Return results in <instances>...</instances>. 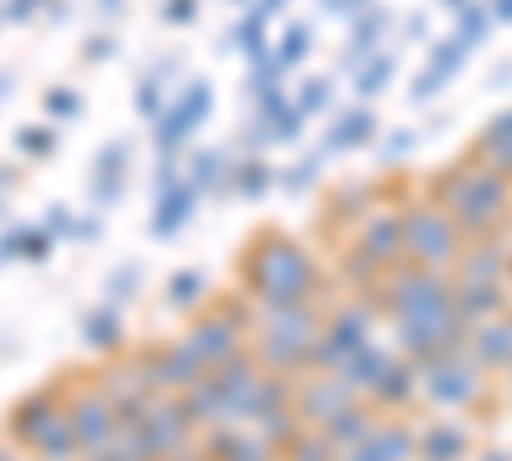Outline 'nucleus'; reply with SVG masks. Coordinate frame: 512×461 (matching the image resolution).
<instances>
[{
	"label": "nucleus",
	"instance_id": "69168bd1",
	"mask_svg": "<svg viewBox=\"0 0 512 461\" xmlns=\"http://www.w3.org/2000/svg\"><path fill=\"white\" fill-rule=\"evenodd\" d=\"M231 6H246V0H231Z\"/></svg>",
	"mask_w": 512,
	"mask_h": 461
},
{
	"label": "nucleus",
	"instance_id": "5701e85b",
	"mask_svg": "<svg viewBox=\"0 0 512 461\" xmlns=\"http://www.w3.org/2000/svg\"><path fill=\"white\" fill-rule=\"evenodd\" d=\"M82 339H88L98 354H123V318L113 303H98L82 313Z\"/></svg>",
	"mask_w": 512,
	"mask_h": 461
},
{
	"label": "nucleus",
	"instance_id": "f3484780",
	"mask_svg": "<svg viewBox=\"0 0 512 461\" xmlns=\"http://www.w3.org/2000/svg\"><path fill=\"white\" fill-rule=\"evenodd\" d=\"M410 456H415V436L400 421H379L369 431V441H359L349 451V461H410Z\"/></svg>",
	"mask_w": 512,
	"mask_h": 461
},
{
	"label": "nucleus",
	"instance_id": "7c9ffc66",
	"mask_svg": "<svg viewBox=\"0 0 512 461\" xmlns=\"http://www.w3.org/2000/svg\"><path fill=\"white\" fill-rule=\"evenodd\" d=\"M390 77H395V57L390 52H369V62H359V72H354V93L359 98H379L384 88H390Z\"/></svg>",
	"mask_w": 512,
	"mask_h": 461
},
{
	"label": "nucleus",
	"instance_id": "1a4fd4ad",
	"mask_svg": "<svg viewBox=\"0 0 512 461\" xmlns=\"http://www.w3.org/2000/svg\"><path fill=\"white\" fill-rule=\"evenodd\" d=\"M62 415H67V395L62 390H31V395H21L11 405V415H6L11 441L26 446V451H36L41 441L52 436V426L62 421Z\"/></svg>",
	"mask_w": 512,
	"mask_h": 461
},
{
	"label": "nucleus",
	"instance_id": "49530a36",
	"mask_svg": "<svg viewBox=\"0 0 512 461\" xmlns=\"http://www.w3.org/2000/svg\"><path fill=\"white\" fill-rule=\"evenodd\" d=\"M446 82H451V77H441V72H431V67H425V72L415 77V88H410V98H415V103H431V98H436V93L446 88Z\"/></svg>",
	"mask_w": 512,
	"mask_h": 461
},
{
	"label": "nucleus",
	"instance_id": "79ce46f5",
	"mask_svg": "<svg viewBox=\"0 0 512 461\" xmlns=\"http://www.w3.org/2000/svg\"><path fill=\"white\" fill-rule=\"evenodd\" d=\"M456 21H461V41H466V47H477V41L492 31V16H487L482 6H466V11H456Z\"/></svg>",
	"mask_w": 512,
	"mask_h": 461
},
{
	"label": "nucleus",
	"instance_id": "37998d69",
	"mask_svg": "<svg viewBox=\"0 0 512 461\" xmlns=\"http://www.w3.org/2000/svg\"><path fill=\"white\" fill-rule=\"evenodd\" d=\"M318 159H323V154H313V159L297 164V170L277 175V180H282V190H287V195H303V190H313V180H318Z\"/></svg>",
	"mask_w": 512,
	"mask_h": 461
},
{
	"label": "nucleus",
	"instance_id": "c03bdc74",
	"mask_svg": "<svg viewBox=\"0 0 512 461\" xmlns=\"http://www.w3.org/2000/svg\"><path fill=\"white\" fill-rule=\"evenodd\" d=\"M134 292H139V267H118V272L108 277V303L134 298Z\"/></svg>",
	"mask_w": 512,
	"mask_h": 461
},
{
	"label": "nucleus",
	"instance_id": "c85d7f7f",
	"mask_svg": "<svg viewBox=\"0 0 512 461\" xmlns=\"http://www.w3.org/2000/svg\"><path fill=\"white\" fill-rule=\"evenodd\" d=\"M236 47L246 52V62L256 67V62H272V47H267V16L262 11H246L241 16V26H236Z\"/></svg>",
	"mask_w": 512,
	"mask_h": 461
},
{
	"label": "nucleus",
	"instance_id": "6e6552de",
	"mask_svg": "<svg viewBox=\"0 0 512 461\" xmlns=\"http://www.w3.org/2000/svg\"><path fill=\"white\" fill-rule=\"evenodd\" d=\"M210 98H216V93H210V82H190L180 98H169V108L154 118V149H159V159L185 149V139L200 129L205 113H210Z\"/></svg>",
	"mask_w": 512,
	"mask_h": 461
},
{
	"label": "nucleus",
	"instance_id": "aec40b11",
	"mask_svg": "<svg viewBox=\"0 0 512 461\" xmlns=\"http://www.w3.org/2000/svg\"><path fill=\"white\" fill-rule=\"evenodd\" d=\"M472 154H477L482 164H492V170H502V175L512 180V108H507V113H497V118L487 123V129L477 134Z\"/></svg>",
	"mask_w": 512,
	"mask_h": 461
},
{
	"label": "nucleus",
	"instance_id": "680f3d73",
	"mask_svg": "<svg viewBox=\"0 0 512 461\" xmlns=\"http://www.w3.org/2000/svg\"><path fill=\"white\" fill-rule=\"evenodd\" d=\"M98 6H103V11H118V0H98Z\"/></svg>",
	"mask_w": 512,
	"mask_h": 461
},
{
	"label": "nucleus",
	"instance_id": "09e8293b",
	"mask_svg": "<svg viewBox=\"0 0 512 461\" xmlns=\"http://www.w3.org/2000/svg\"><path fill=\"white\" fill-rule=\"evenodd\" d=\"M195 6H200V0H164V21L169 26H190L195 21Z\"/></svg>",
	"mask_w": 512,
	"mask_h": 461
},
{
	"label": "nucleus",
	"instance_id": "b1692460",
	"mask_svg": "<svg viewBox=\"0 0 512 461\" xmlns=\"http://www.w3.org/2000/svg\"><path fill=\"white\" fill-rule=\"evenodd\" d=\"M379 421L369 415V405H349L344 415H333V421L323 426V436L338 446V451H354L359 441H369V431H374Z\"/></svg>",
	"mask_w": 512,
	"mask_h": 461
},
{
	"label": "nucleus",
	"instance_id": "cd10ccee",
	"mask_svg": "<svg viewBox=\"0 0 512 461\" xmlns=\"http://www.w3.org/2000/svg\"><path fill=\"white\" fill-rule=\"evenodd\" d=\"M256 426H262V431H256V436H262L272 451H287L297 436H303V415H297V405L287 400V405H277V410H267L262 415V421H256Z\"/></svg>",
	"mask_w": 512,
	"mask_h": 461
},
{
	"label": "nucleus",
	"instance_id": "c9c22d12",
	"mask_svg": "<svg viewBox=\"0 0 512 461\" xmlns=\"http://www.w3.org/2000/svg\"><path fill=\"white\" fill-rule=\"evenodd\" d=\"M221 175H226V154H221V149H205V154L190 159V185H195V190H216Z\"/></svg>",
	"mask_w": 512,
	"mask_h": 461
},
{
	"label": "nucleus",
	"instance_id": "8fccbe9b",
	"mask_svg": "<svg viewBox=\"0 0 512 461\" xmlns=\"http://www.w3.org/2000/svg\"><path fill=\"white\" fill-rule=\"evenodd\" d=\"M47 231H52V236H77V231H82V221H72V211L52 205V211H47Z\"/></svg>",
	"mask_w": 512,
	"mask_h": 461
},
{
	"label": "nucleus",
	"instance_id": "a211bd4d",
	"mask_svg": "<svg viewBox=\"0 0 512 461\" xmlns=\"http://www.w3.org/2000/svg\"><path fill=\"white\" fill-rule=\"evenodd\" d=\"M180 405H185V415L195 426H221L226 421V390H221V374L216 369H205L200 380L190 385V390H180Z\"/></svg>",
	"mask_w": 512,
	"mask_h": 461
},
{
	"label": "nucleus",
	"instance_id": "4be33fe9",
	"mask_svg": "<svg viewBox=\"0 0 512 461\" xmlns=\"http://www.w3.org/2000/svg\"><path fill=\"white\" fill-rule=\"evenodd\" d=\"M497 308H502L497 282H487V277H461L456 282V313H461V323H482Z\"/></svg>",
	"mask_w": 512,
	"mask_h": 461
},
{
	"label": "nucleus",
	"instance_id": "9d476101",
	"mask_svg": "<svg viewBox=\"0 0 512 461\" xmlns=\"http://www.w3.org/2000/svg\"><path fill=\"white\" fill-rule=\"evenodd\" d=\"M139 431H144V446H149L154 461L180 456V451H190V441H195V421L185 415L180 400H154L149 415L139 421Z\"/></svg>",
	"mask_w": 512,
	"mask_h": 461
},
{
	"label": "nucleus",
	"instance_id": "58836bf2",
	"mask_svg": "<svg viewBox=\"0 0 512 461\" xmlns=\"http://www.w3.org/2000/svg\"><path fill=\"white\" fill-rule=\"evenodd\" d=\"M466 67V41L456 36V41H436L431 47V72H441V77H456Z\"/></svg>",
	"mask_w": 512,
	"mask_h": 461
},
{
	"label": "nucleus",
	"instance_id": "9b49d317",
	"mask_svg": "<svg viewBox=\"0 0 512 461\" xmlns=\"http://www.w3.org/2000/svg\"><path fill=\"white\" fill-rule=\"evenodd\" d=\"M292 405H297V415H303V426L323 431L333 415H344L349 405H359V390L344 380V374H318V380L292 390Z\"/></svg>",
	"mask_w": 512,
	"mask_h": 461
},
{
	"label": "nucleus",
	"instance_id": "39448f33",
	"mask_svg": "<svg viewBox=\"0 0 512 461\" xmlns=\"http://www.w3.org/2000/svg\"><path fill=\"white\" fill-rule=\"evenodd\" d=\"M369 328H374V303H349V308H333L318 328V339L308 349V369H344L364 344H369Z\"/></svg>",
	"mask_w": 512,
	"mask_h": 461
},
{
	"label": "nucleus",
	"instance_id": "4468645a",
	"mask_svg": "<svg viewBox=\"0 0 512 461\" xmlns=\"http://www.w3.org/2000/svg\"><path fill=\"white\" fill-rule=\"evenodd\" d=\"M425 390H431V400H441V405H466V400H477V374L456 354H441V359L425 364Z\"/></svg>",
	"mask_w": 512,
	"mask_h": 461
},
{
	"label": "nucleus",
	"instance_id": "473e14b6",
	"mask_svg": "<svg viewBox=\"0 0 512 461\" xmlns=\"http://www.w3.org/2000/svg\"><path fill=\"white\" fill-rule=\"evenodd\" d=\"M333 456H338V446H333L318 426H308L303 436H297V441L282 451V461H333Z\"/></svg>",
	"mask_w": 512,
	"mask_h": 461
},
{
	"label": "nucleus",
	"instance_id": "13d9d810",
	"mask_svg": "<svg viewBox=\"0 0 512 461\" xmlns=\"http://www.w3.org/2000/svg\"><path fill=\"white\" fill-rule=\"evenodd\" d=\"M16 180H21V175H16V170H0V190H11V185H16Z\"/></svg>",
	"mask_w": 512,
	"mask_h": 461
},
{
	"label": "nucleus",
	"instance_id": "c756f323",
	"mask_svg": "<svg viewBox=\"0 0 512 461\" xmlns=\"http://www.w3.org/2000/svg\"><path fill=\"white\" fill-rule=\"evenodd\" d=\"M313 52V26H303V21H292L287 31H282V41H277V47H272V62H277V72L287 77L297 62H303Z\"/></svg>",
	"mask_w": 512,
	"mask_h": 461
},
{
	"label": "nucleus",
	"instance_id": "a19ab883",
	"mask_svg": "<svg viewBox=\"0 0 512 461\" xmlns=\"http://www.w3.org/2000/svg\"><path fill=\"white\" fill-rule=\"evenodd\" d=\"M328 103H333V82L328 77H308L303 88H297V108L303 113H323Z\"/></svg>",
	"mask_w": 512,
	"mask_h": 461
},
{
	"label": "nucleus",
	"instance_id": "ea45409f",
	"mask_svg": "<svg viewBox=\"0 0 512 461\" xmlns=\"http://www.w3.org/2000/svg\"><path fill=\"white\" fill-rule=\"evenodd\" d=\"M134 108H139V113H144L149 123H154V118H159V113L169 108V93H164V82H159L154 72H149V77L139 82V98H134Z\"/></svg>",
	"mask_w": 512,
	"mask_h": 461
},
{
	"label": "nucleus",
	"instance_id": "bf43d9fd",
	"mask_svg": "<svg viewBox=\"0 0 512 461\" xmlns=\"http://www.w3.org/2000/svg\"><path fill=\"white\" fill-rule=\"evenodd\" d=\"M169 461H210V456H205V451H200V456H195V451H180V456H169Z\"/></svg>",
	"mask_w": 512,
	"mask_h": 461
},
{
	"label": "nucleus",
	"instance_id": "4d7b16f0",
	"mask_svg": "<svg viewBox=\"0 0 512 461\" xmlns=\"http://www.w3.org/2000/svg\"><path fill=\"white\" fill-rule=\"evenodd\" d=\"M497 21H512V0H497V11H492Z\"/></svg>",
	"mask_w": 512,
	"mask_h": 461
},
{
	"label": "nucleus",
	"instance_id": "0eeeda50",
	"mask_svg": "<svg viewBox=\"0 0 512 461\" xmlns=\"http://www.w3.org/2000/svg\"><path fill=\"white\" fill-rule=\"evenodd\" d=\"M67 421H72L77 446L88 451V456L108 451V446L118 441V431H123V421H118V410H113V400H108L103 380H88L77 395H67Z\"/></svg>",
	"mask_w": 512,
	"mask_h": 461
},
{
	"label": "nucleus",
	"instance_id": "de8ad7c7",
	"mask_svg": "<svg viewBox=\"0 0 512 461\" xmlns=\"http://www.w3.org/2000/svg\"><path fill=\"white\" fill-rule=\"evenodd\" d=\"M47 6H52V0H6V21L11 26H26L36 11H47Z\"/></svg>",
	"mask_w": 512,
	"mask_h": 461
},
{
	"label": "nucleus",
	"instance_id": "bb28decb",
	"mask_svg": "<svg viewBox=\"0 0 512 461\" xmlns=\"http://www.w3.org/2000/svg\"><path fill=\"white\" fill-rule=\"evenodd\" d=\"M415 364H390V374L369 390V400L379 405V410H400V405H410V395H415Z\"/></svg>",
	"mask_w": 512,
	"mask_h": 461
},
{
	"label": "nucleus",
	"instance_id": "052dcab7",
	"mask_svg": "<svg viewBox=\"0 0 512 461\" xmlns=\"http://www.w3.org/2000/svg\"><path fill=\"white\" fill-rule=\"evenodd\" d=\"M441 6H451V11H466V0H441Z\"/></svg>",
	"mask_w": 512,
	"mask_h": 461
},
{
	"label": "nucleus",
	"instance_id": "20e7f679",
	"mask_svg": "<svg viewBox=\"0 0 512 461\" xmlns=\"http://www.w3.org/2000/svg\"><path fill=\"white\" fill-rule=\"evenodd\" d=\"M400 221H405V262H415V267H431V272H446V267H456L461 262V226L451 221V211L446 205H436L431 195H425L420 205H410V211H400Z\"/></svg>",
	"mask_w": 512,
	"mask_h": 461
},
{
	"label": "nucleus",
	"instance_id": "423d86ee",
	"mask_svg": "<svg viewBox=\"0 0 512 461\" xmlns=\"http://www.w3.org/2000/svg\"><path fill=\"white\" fill-rule=\"evenodd\" d=\"M185 344L205 359V369H221L226 359L246 354V308L236 303H216V308H205L190 328H185Z\"/></svg>",
	"mask_w": 512,
	"mask_h": 461
},
{
	"label": "nucleus",
	"instance_id": "ddd939ff",
	"mask_svg": "<svg viewBox=\"0 0 512 461\" xmlns=\"http://www.w3.org/2000/svg\"><path fill=\"white\" fill-rule=\"evenodd\" d=\"M359 251L374 267H395L405 262V221L400 211H374L359 221Z\"/></svg>",
	"mask_w": 512,
	"mask_h": 461
},
{
	"label": "nucleus",
	"instance_id": "0e129e2a",
	"mask_svg": "<svg viewBox=\"0 0 512 461\" xmlns=\"http://www.w3.org/2000/svg\"><path fill=\"white\" fill-rule=\"evenodd\" d=\"M0 221H6V205H0Z\"/></svg>",
	"mask_w": 512,
	"mask_h": 461
},
{
	"label": "nucleus",
	"instance_id": "393cba45",
	"mask_svg": "<svg viewBox=\"0 0 512 461\" xmlns=\"http://www.w3.org/2000/svg\"><path fill=\"white\" fill-rule=\"evenodd\" d=\"M390 364H395V359H390V354H384V349L369 339V344H364V349L344 364V369H338V374H344V380H349L354 390H374V385L384 380V374H390Z\"/></svg>",
	"mask_w": 512,
	"mask_h": 461
},
{
	"label": "nucleus",
	"instance_id": "a18cd8bd",
	"mask_svg": "<svg viewBox=\"0 0 512 461\" xmlns=\"http://www.w3.org/2000/svg\"><path fill=\"white\" fill-rule=\"evenodd\" d=\"M47 113H52V118H77V113H82V98H77L72 88H52V93H47Z\"/></svg>",
	"mask_w": 512,
	"mask_h": 461
},
{
	"label": "nucleus",
	"instance_id": "f704fd0d",
	"mask_svg": "<svg viewBox=\"0 0 512 461\" xmlns=\"http://www.w3.org/2000/svg\"><path fill=\"white\" fill-rule=\"evenodd\" d=\"M164 298L190 313L195 303H205V272H175V277H169V292H164Z\"/></svg>",
	"mask_w": 512,
	"mask_h": 461
},
{
	"label": "nucleus",
	"instance_id": "a878e982",
	"mask_svg": "<svg viewBox=\"0 0 512 461\" xmlns=\"http://www.w3.org/2000/svg\"><path fill=\"white\" fill-rule=\"evenodd\" d=\"M369 200H374V185L369 180H349V185H338L333 195H328V216L323 221H364L369 216Z\"/></svg>",
	"mask_w": 512,
	"mask_h": 461
},
{
	"label": "nucleus",
	"instance_id": "e2e57ef3",
	"mask_svg": "<svg viewBox=\"0 0 512 461\" xmlns=\"http://www.w3.org/2000/svg\"><path fill=\"white\" fill-rule=\"evenodd\" d=\"M0 461H16V456H11V451H0Z\"/></svg>",
	"mask_w": 512,
	"mask_h": 461
},
{
	"label": "nucleus",
	"instance_id": "6e6d98bb",
	"mask_svg": "<svg viewBox=\"0 0 512 461\" xmlns=\"http://www.w3.org/2000/svg\"><path fill=\"white\" fill-rule=\"evenodd\" d=\"M282 6H287V0H256V11H262V16H267V21H272V16H277V11H282Z\"/></svg>",
	"mask_w": 512,
	"mask_h": 461
},
{
	"label": "nucleus",
	"instance_id": "dca6fc26",
	"mask_svg": "<svg viewBox=\"0 0 512 461\" xmlns=\"http://www.w3.org/2000/svg\"><path fill=\"white\" fill-rule=\"evenodd\" d=\"M374 134H379V118H374L369 103H359V108H349V113H338L333 129H328V139H323V159H328V154H354V149H364Z\"/></svg>",
	"mask_w": 512,
	"mask_h": 461
},
{
	"label": "nucleus",
	"instance_id": "7ed1b4c3",
	"mask_svg": "<svg viewBox=\"0 0 512 461\" xmlns=\"http://www.w3.org/2000/svg\"><path fill=\"white\" fill-rule=\"evenodd\" d=\"M323 328V313L308 303H282V308H262V333H256V364L272 374H292L308 369V349Z\"/></svg>",
	"mask_w": 512,
	"mask_h": 461
},
{
	"label": "nucleus",
	"instance_id": "2f4dec72",
	"mask_svg": "<svg viewBox=\"0 0 512 461\" xmlns=\"http://www.w3.org/2000/svg\"><path fill=\"white\" fill-rule=\"evenodd\" d=\"M461 451H466V436L456 426H431L420 441V461H461Z\"/></svg>",
	"mask_w": 512,
	"mask_h": 461
},
{
	"label": "nucleus",
	"instance_id": "e433bc0d",
	"mask_svg": "<svg viewBox=\"0 0 512 461\" xmlns=\"http://www.w3.org/2000/svg\"><path fill=\"white\" fill-rule=\"evenodd\" d=\"M477 354H482L487 364H507V359H512V323L482 328V333H477Z\"/></svg>",
	"mask_w": 512,
	"mask_h": 461
},
{
	"label": "nucleus",
	"instance_id": "6ab92c4d",
	"mask_svg": "<svg viewBox=\"0 0 512 461\" xmlns=\"http://www.w3.org/2000/svg\"><path fill=\"white\" fill-rule=\"evenodd\" d=\"M123 175H128V144L123 139H108L93 159V200L98 205H113L123 195Z\"/></svg>",
	"mask_w": 512,
	"mask_h": 461
},
{
	"label": "nucleus",
	"instance_id": "72a5a7b5",
	"mask_svg": "<svg viewBox=\"0 0 512 461\" xmlns=\"http://www.w3.org/2000/svg\"><path fill=\"white\" fill-rule=\"evenodd\" d=\"M231 180H236V195H246V200H262V195L272 190V180H277V175L267 170L262 159H246V164H241V170H236Z\"/></svg>",
	"mask_w": 512,
	"mask_h": 461
},
{
	"label": "nucleus",
	"instance_id": "603ef678",
	"mask_svg": "<svg viewBox=\"0 0 512 461\" xmlns=\"http://www.w3.org/2000/svg\"><path fill=\"white\" fill-rule=\"evenodd\" d=\"M21 251H26V226H11L6 236H0V262H6V257H21Z\"/></svg>",
	"mask_w": 512,
	"mask_h": 461
},
{
	"label": "nucleus",
	"instance_id": "f03ea898",
	"mask_svg": "<svg viewBox=\"0 0 512 461\" xmlns=\"http://www.w3.org/2000/svg\"><path fill=\"white\" fill-rule=\"evenodd\" d=\"M431 200L446 205L461 236L487 241V231L507 216V175L482 164L477 154H466L461 164H446L431 175Z\"/></svg>",
	"mask_w": 512,
	"mask_h": 461
},
{
	"label": "nucleus",
	"instance_id": "338daca9",
	"mask_svg": "<svg viewBox=\"0 0 512 461\" xmlns=\"http://www.w3.org/2000/svg\"><path fill=\"white\" fill-rule=\"evenodd\" d=\"M0 21H6V6H0Z\"/></svg>",
	"mask_w": 512,
	"mask_h": 461
},
{
	"label": "nucleus",
	"instance_id": "f257e3e1",
	"mask_svg": "<svg viewBox=\"0 0 512 461\" xmlns=\"http://www.w3.org/2000/svg\"><path fill=\"white\" fill-rule=\"evenodd\" d=\"M241 287L262 308L282 303H308L318 292V262L282 231H256L251 246L241 251Z\"/></svg>",
	"mask_w": 512,
	"mask_h": 461
},
{
	"label": "nucleus",
	"instance_id": "864d4df0",
	"mask_svg": "<svg viewBox=\"0 0 512 461\" xmlns=\"http://www.w3.org/2000/svg\"><path fill=\"white\" fill-rule=\"evenodd\" d=\"M82 57H88V62H108V57H113V36H93V41H82Z\"/></svg>",
	"mask_w": 512,
	"mask_h": 461
},
{
	"label": "nucleus",
	"instance_id": "2eb2a0df",
	"mask_svg": "<svg viewBox=\"0 0 512 461\" xmlns=\"http://www.w3.org/2000/svg\"><path fill=\"white\" fill-rule=\"evenodd\" d=\"M195 200H200V190H195L190 180L169 185V190H154V221H149V236H154V241L180 236V226L195 216Z\"/></svg>",
	"mask_w": 512,
	"mask_h": 461
},
{
	"label": "nucleus",
	"instance_id": "f8f14e48",
	"mask_svg": "<svg viewBox=\"0 0 512 461\" xmlns=\"http://www.w3.org/2000/svg\"><path fill=\"white\" fill-rule=\"evenodd\" d=\"M144 354V364H149V374H154V385L159 390H190L200 374H205V359L185 344V339H175V344H154V349H139Z\"/></svg>",
	"mask_w": 512,
	"mask_h": 461
},
{
	"label": "nucleus",
	"instance_id": "4c0bfd02",
	"mask_svg": "<svg viewBox=\"0 0 512 461\" xmlns=\"http://www.w3.org/2000/svg\"><path fill=\"white\" fill-rule=\"evenodd\" d=\"M16 149H21L26 159H47V154H57V134L41 129V123H26V129L16 134Z\"/></svg>",
	"mask_w": 512,
	"mask_h": 461
},
{
	"label": "nucleus",
	"instance_id": "5fc2aeb1",
	"mask_svg": "<svg viewBox=\"0 0 512 461\" xmlns=\"http://www.w3.org/2000/svg\"><path fill=\"white\" fill-rule=\"evenodd\" d=\"M318 6H323V11H333V16H349V21H354V16L369 6V0H318Z\"/></svg>",
	"mask_w": 512,
	"mask_h": 461
},
{
	"label": "nucleus",
	"instance_id": "3c124183",
	"mask_svg": "<svg viewBox=\"0 0 512 461\" xmlns=\"http://www.w3.org/2000/svg\"><path fill=\"white\" fill-rule=\"evenodd\" d=\"M415 139H420V134H410V129L384 134V159H400V154H410V149H415Z\"/></svg>",
	"mask_w": 512,
	"mask_h": 461
},
{
	"label": "nucleus",
	"instance_id": "412c9836",
	"mask_svg": "<svg viewBox=\"0 0 512 461\" xmlns=\"http://www.w3.org/2000/svg\"><path fill=\"white\" fill-rule=\"evenodd\" d=\"M384 31H390V11H379V6H374V11L364 6V11L349 21V57H344V67H349V72H359L364 52H374V47H379V36H384Z\"/></svg>",
	"mask_w": 512,
	"mask_h": 461
}]
</instances>
